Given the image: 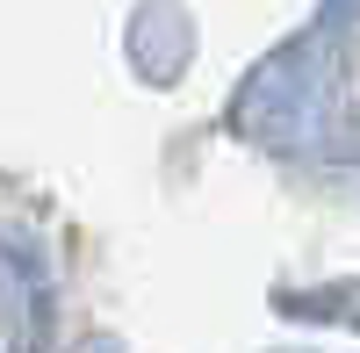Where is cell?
<instances>
[{"label":"cell","instance_id":"1","mask_svg":"<svg viewBox=\"0 0 360 353\" xmlns=\"http://www.w3.org/2000/svg\"><path fill=\"white\" fill-rule=\"evenodd\" d=\"M346 94H353V101H360V58H353V72H346Z\"/></svg>","mask_w":360,"mask_h":353}]
</instances>
